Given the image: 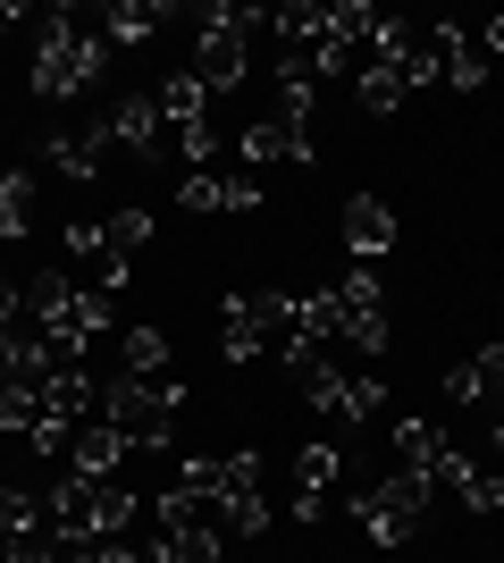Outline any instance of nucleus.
<instances>
[{"label": "nucleus", "instance_id": "f257e3e1", "mask_svg": "<svg viewBox=\"0 0 504 563\" xmlns=\"http://www.w3.org/2000/svg\"><path fill=\"white\" fill-rule=\"evenodd\" d=\"M101 76H110V43H101V25H85L76 9H51L43 51H34V93L68 101V93H93Z\"/></svg>", "mask_w": 504, "mask_h": 563}, {"label": "nucleus", "instance_id": "7ed1b4c3", "mask_svg": "<svg viewBox=\"0 0 504 563\" xmlns=\"http://www.w3.org/2000/svg\"><path fill=\"white\" fill-rule=\"evenodd\" d=\"M186 412V387H168V378H110L101 387V421H119L135 438V454H160L168 446V421Z\"/></svg>", "mask_w": 504, "mask_h": 563}, {"label": "nucleus", "instance_id": "39448f33", "mask_svg": "<svg viewBox=\"0 0 504 563\" xmlns=\"http://www.w3.org/2000/svg\"><path fill=\"white\" fill-rule=\"evenodd\" d=\"M25 320H34V336H43L59 362H76L85 353V336H93V311H85V286L68 278V269H43V278L25 286Z\"/></svg>", "mask_w": 504, "mask_h": 563}, {"label": "nucleus", "instance_id": "dca6fc26", "mask_svg": "<svg viewBox=\"0 0 504 563\" xmlns=\"http://www.w3.org/2000/svg\"><path fill=\"white\" fill-rule=\"evenodd\" d=\"M446 396L455 404H488V396H504V336H488L462 371H446Z\"/></svg>", "mask_w": 504, "mask_h": 563}, {"label": "nucleus", "instance_id": "4468645a", "mask_svg": "<svg viewBox=\"0 0 504 563\" xmlns=\"http://www.w3.org/2000/svg\"><path fill=\"white\" fill-rule=\"evenodd\" d=\"M101 152H119V143H110V118H101V126H85V135H51V143H43V161L59 168L68 186L101 177Z\"/></svg>", "mask_w": 504, "mask_h": 563}, {"label": "nucleus", "instance_id": "423d86ee", "mask_svg": "<svg viewBox=\"0 0 504 563\" xmlns=\"http://www.w3.org/2000/svg\"><path fill=\"white\" fill-rule=\"evenodd\" d=\"M328 311H336V345H354L361 362L387 353V286L370 269H354L345 286H328Z\"/></svg>", "mask_w": 504, "mask_h": 563}, {"label": "nucleus", "instance_id": "4be33fe9", "mask_svg": "<svg viewBox=\"0 0 504 563\" xmlns=\"http://www.w3.org/2000/svg\"><path fill=\"white\" fill-rule=\"evenodd\" d=\"M211 514H219V530H227V539H269V521H278V514H269V496H261V488H244V496H219Z\"/></svg>", "mask_w": 504, "mask_h": 563}, {"label": "nucleus", "instance_id": "9d476101", "mask_svg": "<svg viewBox=\"0 0 504 563\" xmlns=\"http://www.w3.org/2000/svg\"><path fill=\"white\" fill-rule=\"evenodd\" d=\"M236 161H294V168H312L320 143L303 135V126H278V118H244V126H236Z\"/></svg>", "mask_w": 504, "mask_h": 563}, {"label": "nucleus", "instance_id": "f03ea898", "mask_svg": "<svg viewBox=\"0 0 504 563\" xmlns=\"http://www.w3.org/2000/svg\"><path fill=\"white\" fill-rule=\"evenodd\" d=\"M186 25H193V76L211 93H236L244 76H253V25H261V9L202 0V9H186Z\"/></svg>", "mask_w": 504, "mask_h": 563}, {"label": "nucleus", "instance_id": "ddd939ff", "mask_svg": "<svg viewBox=\"0 0 504 563\" xmlns=\"http://www.w3.org/2000/svg\"><path fill=\"white\" fill-rule=\"evenodd\" d=\"M429 43H437V76L455 93H488V51L471 43V25H429Z\"/></svg>", "mask_w": 504, "mask_h": 563}, {"label": "nucleus", "instance_id": "aec40b11", "mask_svg": "<svg viewBox=\"0 0 504 563\" xmlns=\"http://www.w3.org/2000/svg\"><path fill=\"white\" fill-rule=\"evenodd\" d=\"M354 93H361V110H370V118H395V110L412 101V85H404V68H387V59H361Z\"/></svg>", "mask_w": 504, "mask_h": 563}, {"label": "nucleus", "instance_id": "b1692460", "mask_svg": "<svg viewBox=\"0 0 504 563\" xmlns=\"http://www.w3.org/2000/svg\"><path fill=\"white\" fill-rule=\"evenodd\" d=\"M336 471H345V463H336V446H320V438H312V446L294 454V488L328 496V488H336Z\"/></svg>", "mask_w": 504, "mask_h": 563}, {"label": "nucleus", "instance_id": "6e6552de", "mask_svg": "<svg viewBox=\"0 0 504 563\" xmlns=\"http://www.w3.org/2000/svg\"><path fill=\"white\" fill-rule=\"evenodd\" d=\"M387 438H395V454H404V471L421 479V488H462V471H471V454H462L455 438H437L429 421H395Z\"/></svg>", "mask_w": 504, "mask_h": 563}, {"label": "nucleus", "instance_id": "412c9836", "mask_svg": "<svg viewBox=\"0 0 504 563\" xmlns=\"http://www.w3.org/2000/svg\"><path fill=\"white\" fill-rule=\"evenodd\" d=\"M34 228V168H0V244Z\"/></svg>", "mask_w": 504, "mask_h": 563}, {"label": "nucleus", "instance_id": "6ab92c4d", "mask_svg": "<svg viewBox=\"0 0 504 563\" xmlns=\"http://www.w3.org/2000/svg\"><path fill=\"white\" fill-rule=\"evenodd\" d=\"M219 353H227V362H261V353H269V336H261V320H253L244 295L219 303Z\"/></svg>", "mask_w": 504, "mask_h": 563}, {"label": "nucleus", "instance_id": "0eeeda50", "mask_svg": "<svg viewBox=\"0 0 504 563\" xmlns=\"http://www.w3.org/2000/svg\"><path fill=\"white\" fill-rule=\"evenodd\" d=\"M429 496L437 488H421L412 471H395V479H379L370 496H354V514H361V530L379 547H404V539H421V514H429Z\"/></svg>", "mask_w": 504, "mask_h": 563}, {"label": "nucleus", "instance_id": "2eb2a0df", "mask_svg": "<svg viewBox=\"0 0 504 563\" xmlns=\"http://www.w3.org/2000/svg\"><path fill=\"white\" fill-rule=\"evenodd\" d=\"M345 244H354V261H379L387 244H395V211H387V194H354V202H345Z\"/></svg>", "mask_w": 504, "mask_h": 563}, {"label": "nucleus", "instance_id": "c85d7f7f", "mask_svg": "<svg viewBox=\"0 0 504 563\" xmlns=\"http://www.w3.org/2000/svg\"><path fill=\"white\" fill-rule=\"evenodd\" d=\"M9 25H18V0H0V34H9Z\"/></svg>", "mask_w": 504, "mask_h": 563}, {"label": "nucleus", "instance_id": "cd10ccee", "mask_svg": "<svg viewBox=\"0 0 504 563\" xmlns=\"http://www.w3.org/2000/svg\"><path fill=\"white\" fill-rule=\"evenodd\" d=\"M18 320H25V286L0 278V329H18Z\"/></svg>", "mask_w": 504, "mask_h": 563}, {"label": "nucleus", "instance_id": "1a4fd4ad", "mask_svg": "<svg viewBox=\"0 0 504 563\" xmlns=\"http://www.w3.org/2000/svg\"><path fill=\"white\" fill-rule=\"evenodd\" d=\"M110 143H119L126 161H160V143H168L160 93H119V110H110Z\"/></svg>", "mask_w": 504, "mask_h": 563}, {"label": "nucleus", "instance_id": "9b49d317", "mask_svg": "<svg viewBox=\"0 0 504 563\" xmlns=\"http://www.w3.org/2000/svg\"><path fill=\"white\" fill-rule=\"evenodd\" d=\"M126 454H135V438L119 421H93V429H76V446H68V479H119Z\"/></svg>", "mask_w": 504, "mask_h": 563}, {"label": "nucleus", "instance_id": "bb28decb", "mask_svg": "<svg viewBox=\"0 0 504 563\" xmlns=\"http://www.w3.org/2000/svg\"><path fill=\"white\" fill-rule=\"evenodd\" d=\"M101 253H110V235H101V228H68V261H85V269H93Z\"/></svg>", "mask_w": 504, "mask_h": 563}, {"label": "nucleus", "instance_id": "393cba45", "mask_svg": "<svg viewBox=\"0 0 504 563\" xmlns=\"http://www.w3.org/2000/svg\"><path fill=\"white\" fill-rule=\"evenodd\" d=\"M455 505H462V514H504V479L471 463V471H462V488H455Z\"/></svg>", "mask_w": 504, "mask_h": 563}, {"label": "nucleus", "instance_id": "a878e982", "mask_svg": "<svg viewBox=\"0 0 504 563\" xmlns=\"http://www.w3.org/2000/svg\"><path fill=\"white\" fill-rule=\"evenodd\" d=\"M101 235H110V253L135 261V253L152 244V211H119V219H101Z\"/></svg>", "mask_w": 504, "mask_h": 563}, {"label": "nucleus", "instance_id": "5701e85b", "mask_svg": "<svg viewBox=\"0 0 504 563\" xmlns=\"http://www.w3.org/2000/svg\"><path fill=\"white\" fill-rule=\"evenodd\" d=\"M119 353H126V362H119L126 378H168V336L160 329H126Z\"/></svg>", "mask_w": 504, "mask_h": 563}, {"label": "nucleus", "instance_id": "a211bd4d", "mask_svg": "<svg viewBox=\"0 0 504 563\" xmlns=\"http://www.w3.org/2000/svg\"><path fill=\"white\" fill-rule=\"evenodd\" d=\"M160 0H110V9H101V43H119V51H135V43H152V34H160Z\"/></svg>", "mask_w": 504, "mask_h": 563}, {"label": "nucleus", "instance_id": "f8f14e48", "mask_svg": "<svg viewBox=\"0 0 504 563\" xmlns=\"http://www.w3.org/2000/svg\"><path fill=\"white\" fill-rule=\"evenodd\" d=\"M177 202H186V211H261V186H253V177H219V168H186V177H177Z\"/></svg>", "mask_w": 504, "mask_h": 563}, {"label": "nucleus", "instance_id": "f3484780", "mask_svg": "<svg viewBox=\"0 0 504 563\" xmlns=\"http://www.w3.org/2000/svg\"><path fill=\"white\" fill-rule=\"evenodd\" d=\"M152 93H160V118H168V135H186V126H202V118H211V85H202L193 68L160 76Z\"/></svg>", "mask_w": 504, "mask_h": 563}, {"label": "nucleus", "instance_id": "20e7f679", "mask_svg": "<svg viewBox=\"0 0 504 563\" xmlns=\"http://www.w3.org/2000/svg\"><path fill=\"white\" fill-rule=\"evenodd\" d=\"M294 371V387L328 412V421H370V412H387V387L370 371H336V362H320V345H294V353H278Z\"/></svg>", "mask_w": 504, "mask_h": 563}]
</instances>
